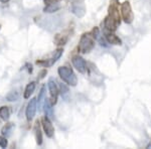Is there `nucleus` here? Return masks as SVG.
<instances>
[{"label":"nucleus","mask_w":151,"mask_h":149,"mask_svg":"<svg viewBox=\"0 0 151 149\" xmlns=\"http://www.w3.org/2000/svg\"><path fill=\"white\" fill-rule=\"evenodd\" d=\"M58 73L60 75V79H62L65 84H68L69 86L76 87L78 84V78L72 69L68 67H60L58 70Z\"/></svg>","instance_id":"f257e3e1"},{"label":"nucleus","mask_w":151,"mask_h":149,"mask_svg":"<svg viewBox=\"0 0 151 149\" xmlns=\"http://www.w3.org/2000/svg\"><path fill=\"white\" fill-rule=\"evenodd\" d=\"M95 48V40L92 35H83L81 40H80L78 50L81 53H88Z\"/></svg>","instance_id":"f03ea898"},{"label":"nucleus","mask_w":151,"mask_h":149,"mask_svg":"<svg viewBox=\"0 0 151 149\" xmlns=\"http://www.w3.org/2000/svg\"><path fill=\"white\" fill-rule=\"evenodd\" d=\"M121 16H122V19L127 24L133 22L134 14L129 1H125L121 4Z\"/></svg>","instance_id":"7ed1b4c3"},{"label":"nucleus","mask_w":151,"mask_h":149,"mask_svg":"<svg viewBox=\"0 0 151 149\" xmlns=\"http://www.w3.org/2000/svg\"><path fill=\"white\" fill-rule=\"evenodd\" d=\"M72 63L74 65V67L76 68V70L79 71V73L81 74H86L88 67H87V63L86 60L83 58L81 55H76L72 58Z\"/></svg>","instance_id":"20e7f679"},{"label":"nucleus","mask_w":151,"mask_h":149,"mask_svg":"<svg viewBox=\"0 0 151 149\" xmlns=\"http://www.w3.org/2000/svg\"><path fill=\"white\" fill-rule=\"evenodd\" d=\"M36 109H37V99H36V98H32V99H30V101L28 102L27 106H26L25 115H26L27 121L30 122L35 118Z\"/></svg>","instance_id":"39448f33"},{"label":"nucleus","mask_w":151,"mask_h":149,"mask_svg":"<svg viewBox=\"0 0 151 149\" xmlns=\"http://www.w3.org/2000/svg\"><path fill=\"white\" fill-rule=\"evenodd\" d=\"M47 87H48V90H50V98H52V105L57 104L58 88L57 86V84H55V81L53 79H50V81H48V83H47Z\"/></svg>","instance_id":"423d86ee"},{"label":"nucleus","mask_w":151,"mask_h":149,"mask_svg":"<svg viewBox=\"0 0 151 149\" xmlns=\"http://www.w3.org/2000/svg\"><path fill=\"white\" fill-rule=\"evenodd\" d=\"M41 125H42V128H43V131H45V133L47 134V137L52 138L53 136V134H55V128H53L52 122L47 117H45V118L41 119Z\"/></svg>","instance_id":"0eeeda50"},{"label":"nucleus","mask_w":151,"mask_h":149,"mask_svg":"<svg viewBox=\"0 0 151 149\" xmlns=\"http://www.w3.org/2000/svg\"><path fill=\"white\" fill-rule=\"evenodd\" d=\"M104 35H105L106 40L108 41L109 43H111V45H122V40H121L117 35H114L112 31L105 29Z\"/></svg>","instance_id":"6e6552de"},{"label":"nucleus","mask_w":151,"mask_h":149,"mask_svg":"<svg viewBox=\"0 0 151 149\" xmlns=\"http://www.w3.org/2000/svg\"><path fill=\"white\" fill-rule=\"evenodd\" d=\"M63 52H64L63 48H58L55 52V53H53V57L50 58V60H45V62H37V63H43V65L47 66V67H50V66H52L55 63H57L58 60V58L62 57Z\"/></svg>","instance_id":"1a4fd4ad"},{"label":"nucleus","mask_w":151,"mask_h":149,"mask_svg":"<svg viewBox=\"0 0 151 149\" xmlns=\"http://www.w3.org/2000/svg\"><path fill=\"white\" fill-rule=\"evenodd\" d=\"M104 25H105V29H107V30H110V31H115L117 29V26L119 25V23L117 22L114 18H112L111 16H107L106 18H105L104 20Z\"/></svg>","instance_id":"9d476101"},{"label":"nucleus","mask_w":151,"mask_h":149,"mask_svg":"<svg viewBox=\"0 0 151 149\" xmlns=\"http://www.w3.org/2000/svg\"><path fill=\"white\" fill-rule=\"evenodd\" d=\"M43 108H45V117L48 118L50 120H52L53 119V110H52V102L48 99H45V105H43Z\"/></svg>","instance_id":"9b49d317"},{"label":"nucleus","mask_w":151,"mask_h":149,"mask_svg":"<svg viewBox=\"0 0 151 149\" xmlns=\"http://www.w3.org/2000/svg\"><path fill=\"white\" fill-rule=\"evenodd\" d=\"M72 11L76 16H78V17H83V16L85 15V13H86L84 6L80 5V4H74L72 7Z\"/></svg>","instance_id":"f8f14e48"},{"label":"nucleus","mask_w":151,"mask_h":149,"mask_svg":"<svg viewBox=\"0 0 151 149\" xmlns=\"http://www.w3.org/2000/svg\"><path fill=\"white\" fill-rule=\"evenodd\" d=\"M35 82L29 83L27 86H26L25 90H24L23 97L25 98V99H28V98H30V96L33 94V92H35Z\"/></svg>","instance_id":"ddd939ff"},{"label":"nucleus","mask_w":151,"mask_h":149,"mask_svg":"<svg viewBox=\"0 0 151 149\" xmlns=\"http://www.w3.org/2000/svg\"><path fill=\"white\" fill-rule=\"evenodd\" d=\"M35 137H36V143H37L38 145H41V144H42V136H41V131L40 128V122H38V120L35 122Z\"/></svg>","instance_id":"4468645a"},{"label":"nucleus","mask_w":151,"mask_h":149,"mask_svg":"<svg viewBox=\"0 0 151 149\" xmlns=\"http://www.w3.org/2000/svg\"><path fill=\"white\" fill-rule=\"evenodd\" d=\"M60 9V5L58 3H52V4H48L43 8V11L45 13H52V12H55Z\"/></svg>","instance_id":"2eb2a0df"},{"label":"nucleus","mask_w":151,"mask_h":149,"mask_svg":"<svg viewBox=\"0 0 151 149\" xmlns=\"http://www.w3.org/2000/svg\"><path fill=\"white\" fill-rule=\"evenodd\" d=\"M0 117H1L2 120L7 121L10 117V111H9V108L6 106H2L0 108Z\"/></svg>","instance_id":"dca6fc26"},{"label":"nucleus","mask_w":151,"mask_h":149,"mask_svg":"<svg viewBox=\"0 0 151 149\" xmlns=\"http://www.w3.org/2000/svg\"><path fill=\"white\" fill-rule=\"evenodd\" d=\"M12 128H13V123H7L5 124L1 129V133L3 136H9L12 131Z\"/></svg>","instance_id":"f3484780"},{"label":"nucleus","mask_w":151,"mask_h":149,"mask_svg":"<svg viewBox=\"0 0 151 149\" xmlns=\"http://www.w3.org/2000/svg\"><path fill=\"white\" fill-rule=\"evenodd\" d=\"M18 98H19V93L16 92V91H11L6 95V99L10 102L17 101Z\"/></svg>","instance_id":"a211bd4d"},{"label":"nucleus","mask_w":151,"mask_h":149,"mask_svg":"<svg viewBox=\"0 0 151 149\" xmlns=\"http://www.w3.org/2000/svg\"><path fill=\"white\" fill-rule=\"evenodd\" d=\"M55 43H57L58 45H65V42H67L68 40V37L65 35H57L55 36Z\"/></svg>","instance_id":"6ab92c4d"},{"label":"nucleus","mask_w":151,"mask_h":149,"mask_svg":"<svg viewBox=\"0 0 151 149\" xmlns=\"http://www.w3.org/2000/svg\"><path fill=\"white\" fill-rule=\"evenodd\" d=\"M45 86H42L41 87V89H40V94H38V97H37V103H38V106H41V103H42V101L43 100H45Z\"/></svg>","instance_id":"aec40b11"},{"label":"nucleus","mask_w":151,"mask_h":149,"mask_svg":"<svg viewBox=\"0 0 151 149\" xmlns=\"http://www.w3.org/2000/svg\"><path fill=\"white\" fill-rule=\"evenodd\" d=\"M7 146V139L4 136H0V147L5 148Z\"/></svg>","instance_id":"412c9836"},{"label":"nucleus","mask_w":151,"mask_h":149,"mask_svg":"<svg viewBox=\"0 0 151 149\" xmlns=\"http://www.w3.org/2000/svg\"><path fill=\"white\" fill-rule=\"evenodd\" d=\"M47 70H42V71H40V74H38V80H41V79H43V78L47 76Z\"/></svg>","instance_id":"4be33fe9"},{"label":"nucleus","mask_w":151,"mask_h":149,"mask_svg":"<svg viewBox=\"0 0 151 149\" xmlns=\"http://www.w3.org/2000/svg\"><path fill=\"white\" fill-rule=\"evenodd\" d=\"M60 0H43V2L45 3V5H48V4H52V3H58Z\"/></svg>","instance_id":"5701e85b"},{"label":"nucleus","mask_w":151,"mask_h":149,"mask_svg":"<svg viewBox=\"0 0 151 149\" xmlns=\"http://www.w3.org/2000/svg\"><path fill=\"white\" fill-rule=\"evenodd\" d=\"M60 91H62V93H63V91H65V93H67L69 90H68V88L65 86L64 84H60Z\"/></svg>","instance_id":"b1692460"},{"label":"nucleus","mask_w":151,"mask_h":149,"mask_svg":"<svg viewBox=\"0 0 151 149\" xmlns=\"http://www.w3.org/2000/svg\"><path fill=\"white\" fill-rule=\"evenodd\" d=\"M9 0H0V2H2V3H7Z\"/></svg>","instance_id":"393cba45"},{"label":"nucleus","mask_w":151,"mask_h":149,"mask_svg":"<svg viewBox=\"0 0 151 149\" xmlns=\"http://www.w3.org/2000/svg\"><path fill=\"white\" fill-rule=\"evenodd\" d=\"M150 147H151V143H150V144H148L147 147H146V148H150Z\"/></svg>","instance_id":"a878e982"}]
</instances>
